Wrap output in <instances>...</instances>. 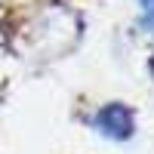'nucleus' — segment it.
Listing matches in <instances>:
<instances>
[{"label":"nucleus","instance_id":"obj_2","mask_svg":"<svg viewBox=\"0 0 154 154\" xmlns=\"http://www.w3.org/2000/svg\"><path fill=\"white\" fill-rule=\"evenodd\" d=\"M142 6V28L154 34V0H139Z\"/></svg>","mask_w":154,"mask_h":154},{"label":"nucleus","instance_id":"obj_1","mask_svg":"<svg viewBox=\"0 0 154 154\" xmlns=\"http://www.w3.org/2000/svg\"><path fill=\"white\" fill-rule=\"evenodd\" d=\"M93 123H96V130H99L102 136L114 139V142H123V139H130L133 130H136L133 111L126 108V105H120V102H111V105L99 108V114L93 117Z\"/></svg>","mask_w":154,"mask_h":154}]
</instances>
